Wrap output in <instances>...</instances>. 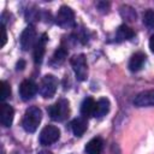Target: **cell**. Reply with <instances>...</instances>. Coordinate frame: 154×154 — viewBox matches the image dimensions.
<instances>
[{
  "label": "cell",
  "instance_id": "obj_18",
  "mask_svg": "<svg viewBox=\"0 0 154 154\" xmlns=\"http://www.w3.org/2000/svg\"><path fill=\"white\" fill-rule=\"evenodd\" d=\"M66 57H67V51H66L64 47H59V48L54 52V54H53L52 64L59 65V64H61V63L65 60Z\"/></svg>",
  "mask_w": 154,
  "mask_h": 154
},
{
  "label": "cell",
  "instance_id": "obj_17",
  "mask_svg": "<svg viewBox=\"0 0 154 154\" xmlns=\"http://www.w3.org/2000/svg\"><path fill=\"white\" fill-rule=\"evenodd\" d=\"M135 36V32L134 30L128 26L126 24H122L118 29H117V32H116V37H117V41H126V40H130Z\"/></svg>",
  "mask_w": 154,
  "mask_h": 154
},
{
  "label": "cell",
  "instance_id": "obj_2",
  "mask_svg": "<svg viewBox=\"0 0 154 154\" xmlns=\"http://www.w3.org/2000/svg\"><path fill=\"white\" fill-rule=\"evenodd\" d=\"M48 116L54 122H64L70 114V103L66 99H59L47 108Z\"/></svg>",
  "mask_w": 154,
  "mask_h": 154
},
{
  "label": "cell",
  "instance_id": "obj_19",
  "mask_svg": "<svg viewBox=\"0 0 154 154\" xmlns=\"http://www.w3.org/2000/svg\"><path fill=\"white\" fill-rule=\"evenodd\" d=\"M143 23L146 26L150 29L154 28V11L153 10H147L143 13Z\"/></svg>",
  "mask_w": 154,
  "mask_h": 154
},
{
  "label": "cell",
  "instance_id": "obj_3",
  "mask_svg": "<svg viewBox=\"0 0 154 154\" xmlns=\"http://www.w3.org/2000/svg\"><path fill=\"white\" fill-rule=\"evenodd\" d=\"M58 78L53 75H46L42 77L40 85H38V93L45 99H51L54 96L57 89H58Z\"/></svg>",
  "mask_w": 154,
  "mask_h": 154
},
{
  "label": "cell",
  "instance_id": "obj_15",
  "mask_svg": "<svg viewBox=\"0 0 154 154\" xmlns=\"http://www.w3.org/2000/svg\"><path fill=\"white\" fill-rule=\"evenodd\" d=\"M95 105H96V102L94 101L93 97H90V96L85 97V99L82 101V105H81V114H82V117L87 119V118L94 116Z\"/></svg>",
  "mask_w": 154,
  "mask_h": 154
},
{
  "label": "cell",
  "instance_id": "obj_6",
  "mask_svg": "<svg viewBox=\"0 0 154 154\" xmlns=\"http://www.w3.org/2000/svg\"><path fill=\"white\" fill-rule=\"evenodd\" d=\"M60 137V130L54 126V125H46L41 132H40V137L38 141L42 146H49L55 143Z\"/></svg>",
  "mask_w": 154,
  "mask_h": 154
},
{
  "label": "cell",
  "instance_id": "obj_20",
  "mask_svg": "<svg viewBox=\"0 0 154 154\" xmlns=\"http://www.w3.org/2000/svg\"><path fill=\"white\" fill-rule=\"evenodd\" d=\"M11 95V87L6 81H1V94H0V100L5 101L8 96Z\"/></svg>",
  "mask_w": 154,
  "mask_h": 154
},
{
  "label": "cell",
  "instance_id": "obj_13",
  "mask_svg": "<svg viewBox=\"0 0 154 154\" xmlns=\"http://www.w3.org/2000/svg\"><path fill=\"white\" fill-rule=\"evenodd\" d=\"M70 126H71V130H72L73 135H75L76 137H81V136L84 135V132H85V130H87V128H88V122H87L85 118L79 117V118L73 119V120L71 122Z\"/></svg>",
  "mask_w": 154,
  "mask_h": 154
},
{
  "label": "cell",
  "instance_id": "obj_21",
  "mask_svg": "<svg viewBox=\"0 0 154 154\" xmlns=\"http://www.w3.org/2000/svg\"><path fill=\"white\" fill-rule=\"evenodd\" d=\"M96 6H97V8H99L101 12H107L108 8H109V4H108V2H105V1H100V2H97Z\"/></svg>",
  "mask_w": 154,
  "mask_h": 154
},
{
  "label": "cell",
  "instance_id": "obj_16",
  "mask_svg": "<svg viewBox=\"0 0 154 154\" xmlns=\"http://www.w3.org/2000/svg\"><path fill=\"white\" fill-rule=\"evenodd\" d=\"M103 147V141L101 137H94L85 144V153L87 154H101Z\"/></svg>",
  "mask_w": 154,
  "mask_h": 154
},
{
  "label": "cell",
  "instance_id": "obj_12",
  "mask_svg": "<svg viewBox=\"0 0 154 154\" xmlns=\"http://www.w3.org/2000/svg\"><path fill=\"white\" fill-rule=\"evenodd\" d=\"M146 60H147V57H146V54L143 52H136L135 54H132L131 58H130V61H129L130 71H132V72L140 71L143 67Z\"/></svg>",
  "mask_w": 154,
  "mask_h": 154
},
{
  "label": "cell",
  "instance_id": "obj_8",
  "mask_svg": "<svg viewBox=\"0 0 154 154\" xmlns=\"http://www.w3.org/2000/svg\"><path fill=\"white\" fill-rule=\"evenodd\" d=\"M37 84L31 79H24L19 85V95L23 101H29L37 93Z\"/></svg>",
  "mask_w": 154,
  "mask_h": 154
},
{
  "label": "cell",
  "instance_id": "obj_11",
  "mask_svg": "<svg viewBox=\"0 0 154 154\" xmlns=\"http://www.w3.org/2000/svg\"><path fill=\"white\" fill-rule=\"evenodd\" d=\"M14 117V109L8 103H2L0 107V123L4 128H8L12 125Z\"/></svg>",
  "mask_w": 154,
  "mask_h": 154
},
{
  "label": "cell",
  "instance_id": "obj_24",
  "mask_svg": "<svg viewBox=\"0 0 154 154\" xmlns=\"http://www.w3.org/2000/svg\"><path fill=\"white\" fill-rule=\"evenodd\" d=\"M24 66H25V61L20 60V61H18V64H17V70H23Z\"/></svg>",
  "mask_w": 154,
  "mask_h": 154
},
{
  "label": "cell",
  "instance_id": "obj_10",
  "mask_svg": "<svg viewBox=\"0 0 154 154\" xmlns=\"http://www.w3.org/2000/svg\"><path fill=\"white\" fill-rule=\"evenodd\" d=\"M136 107H150L154 106V90H146L137 94L134 99Z\"/></svg>",
  "mask_w": 154,
  "mask_h": 154
},
{
  "label": "cell",
  "instance_id": "obj_23",
  "mask_svg": "<svg viewBox=\"0 0 154 154\" xmlns=\"http://www.w3.org/2000/svg\"><path fill=\"white\" fill-rule=\"evenodd\" d=\"M149 48H150V51L154 53V34L150 36V38H149Z\"/></svg>",
  "mask_w": 154,
  "mask_h": 154
},
{
  "label": "cell",
  "instance_id": "obj_4",
  "mask_svg": "<svg viewBox=\"0 0 154 154\" xmlns=\"http://www.w3.org/2000/svg\"><path fill=\"white\" fill-rule=\"evenodd\" d=\"M55 23L65 29L69 28H75L76 26V22H75V13L72 11L71 7L69 6H61L57 13L55 17Z\"/></svg>",
  "mask_w": 154,
  "mask_h": 154
},
{
  "label": "cell",
  "instance_id": "obj_25",
  "mask_svg": "<svg viewBox=\"0 0 154 154\" xmlns=\"http://www.w3.org/2000/svg\"><path fill=\"white\" fill-rule=\"evenodd\" d=\"M37 154H53V153L49 152V150H41V152H38Z\"/></svg>",
  "mask_w": 154,
  "mask_h": 154
},
{
  "label": "cell",
  "instance_id": "obj_1",
  "mask_svg": "<svg viewBox=\"0 0 154 154\" xmlns=\"http://www.w3.org/2000/svg\"><path fill=\"white\" fill-rule=\"evenodd\" d=\"M41 120H42V111L36 106H31L24 113V117L22 120L23 129L26 132H35Z\"/></svg>",
  "mask_w": 154,
  "mask_h": 154
},
{
  "label": "cell",
  "instance_id": "obj_9",
  "mask_svg": "<svg viewBox=\"0 0 154 154\" xmlns=\"http://www.w3.org/2000/svg\"><path fill=\"white\" fill-rule=\"evenodd\" d=\"M47 35L46 34H42L35 46H34V61L36 65H40L42 63V59H43V55H45V52H46V43H47Z\"/></svg>",
  "mask_w": 154,
  "mask_h": 154
},
{
  "label": "cell",
  "instance_id": "obj_7",
  "mask_svg": "<svg viewBox=\"0 0 154 154\" xmlns=\"http://www.w3.org/2000/svg\"><path fill=\"white\" fill-rule=\"evenodd\" d=\"M20 41V47L23 51H29L30 48H32L36 43V30L34 28V25H28L20 34L19 37Z\"/></svg>",
  "mask_w": 154,
  "mask_h": 154
},
{
  "label": "cell",
  "instance_id": "obj_14",
  "mask_svg": "<svg viewBox=\"0 0 154 154\" xmlns=\"http://www.w3.org/2000/svg\"><path fill=\"white\" fill-rule=\"evenodd\" d=\"M109 100L106 99V97H101L96 101V105H95V111H94V116L95 118H102L105 117L108 112H109Z\"/></svg>",
  "mask_w": 154,
  "mask_h": 154
},
{
  "label": "cell",
  "instance_id": "obj_22",
  "mask_svg": "<svg viewBox=\"0 0 154 154\" xmlns=\"http://www.w3.org/2000/svg\"><path fill=\"white\" fill-rule=\"evenodd\" d=\"M1 29H2V43H1V46L4 47L6 45V41H7V34H6V28H5L4 23L1 24Z\"/></svg>",
  "mask_w": 154,
  "mask_h": 154
},
{
  "label": "cell",
  "instance_id": "obj_5",
  "mask_svg": "<svg viewBox=\"0 0 154 154\" xmlns=\"http://www.w3.org/2000/svg\"><path fill=\"white\" fill-rule=\"evenodd\" d=\"M70 64L78 81H84L88 76V66L84 54H76L70 59Z\"/></svg>",
  "mask_w": 154,
  "mask_h": 154
}]
</instances>
